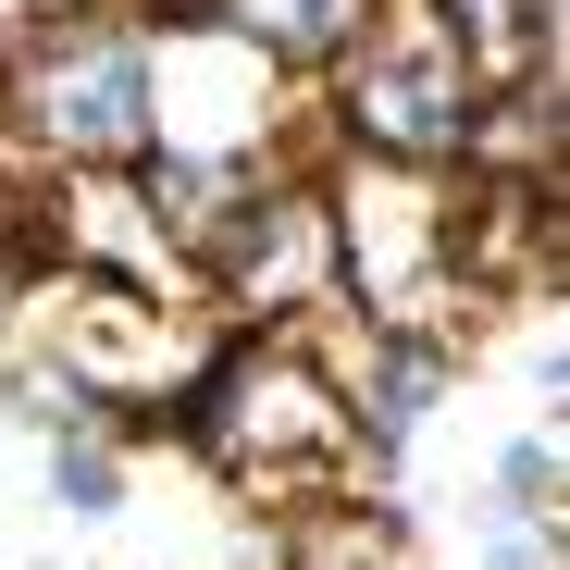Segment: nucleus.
<instances>
[{"label": "nucleus", "mask_w": 570, "mask_h": 570, "mask_svg": "<svg viewBox=\"0 0 570 570\" xmlns=\"http://www.w3.org/2000/svg\"><path fill=\"white\" fill-rule=\"evenodd\" d=\"M558 558H570L558 521H497V558H484V570H558Z\"/></svg>", "instance_id": "obj_13"}, {"label": "nucleus", "mask_w": 570, "mask_h": 570, "mask_svg": "<svg viewBox=\"0 0 570 570\" xmlns=\"http://www.w3.org/2000/svg\"><path fill=\"white\" fill-rule=\"evenodd\" d=\"M186 298L224 335H298L335 311V224H323V174H261L248 199L212 224V248L186 261Z\"/></svg>", "instance_id": "obj_7"}, {"label": "nucleus", "mask_w": 570, "mask_h": 570, "mask_svg": "<svg viewBox=\"0 0 570 570\" xmlns=\"http://www.w3.org/2000/svg\"><path fill=\"white\" fill-rule=\"evenodd\" d=\"M137 13H149V26H174V13H212V0H137Z\"/></svg>", "instance_id": "obj_16"}, {"label": "nucleus", "mask_w": 570, "mask_h": 570, "mask_svg": "<svg viewBox=\"0 0 570 570\" xmlns=\"http://www.w3.org/2000/svg\"><path fill=\"white\" fill-rule=\"evenodd\" d=\"M484 509H497V521H558V509H570V446H558V422H533V434L497 446Z\"/></svg>", "instance_id": "obj_12"}, {"label": "nucleus", "mask_w": 570, "mask_h": 570, "mask_svg": "<svg viewBox=\"0 0 570 570\" xmlns=\"http://www.w3.org/2000/svg\"><path fill=\"white\" fill-rule=\"evenodd\" d=\"M0 149L26 174H87L149 149V13H13L0 26Z\"/></svg>", "instance_id": "obj_3"}, {"label": "nucleus", "mask_w": 570, "mask_h": 570, "mask_svg": "<svg viewBox=\"0 0 570 570\" xmlns=\"http://www.w3.org/2000/svg\"><path fill=\"white\" fill-rule=\"evenodd\" d=\"M471 87H570V0H434Z\"/></svg>", "instance_id": "obj_8"}, {"label": "nucleus", "mask_w": 570, "mask_h": 570, "mask_svg": "<svg viewBox=\"0 0 570 570\" xmlns=\"http://www.w3.org/2000/svg\"><path fill=\"white\" fill-rule=\"evenodd\" d=\"M26 13H100V0H26ZM125 13H137V0H125Z\"/></svg>", "instance_id": "obj_17"}, {"label": "nucleus", "mask_w": 570, "mask_h": 570, "mask_svg": "<svg viewBox=\"0 0 570 570\" xmlns=\"http://www.w3.org/2000/svg\"><path fill=\"white\" fill-rule=\"evenodd\" d=\"M273 570H410V521L385 509V484H335L273 509Z\"/></svg>", "instance_id": "obj_9"}, {"label": "nucleus", "mask_w": 570, "mask_h": 570, "mask_svg": "<svg viewBox=\"0 0 570 570\" xmlns=\"http://www.w3.org/2000/svg\"><path fill=\"white\" fill-rule=\"evenodd\" d=\"M161 434L199 446L248 509H298V497L360 484V422L298 335H224L212 372L161 410Z\"/></svg>", "instance_id": "obj_2"}, {"label": "nucleus", "mask_w": 570, "mask_h": 570, "mask_svg": "<svg viewBox=\"0 0 570 570\" xmlns=\"http://www.w3.org/2000/svg\"><path fill=\"white\" fill-rule=\"evenodd\" d=\"M26 335H38V360H50L125 446L161 434V410L199 385L212 347H224V323H212L199 298H161V285H38Z\"/></svg>", "instance_id": "obj_4"}, {"label": "nucleus", "mask_w": 570, "mask_h": 570, "mask_svg": "<svg viewBox=\"0 0 570 570\" xmlns=\"http://www.w3.org/2000/svg\"><path fill=\"white\" fill-rule=\"evenodd\" d=\"M212 26L236 50H261L285 87H323V62L372 26V0H212Z\"/></svg>", "instance_id": "obj_10"}, {"label": "nucleus", "mask_w": 570, "mask_h": 570, "mask_svg": "<svg viewBox=\"0 0 570 570\" xmlns=\"http://www.w3.org/2000/svg\"><path fill=\"white\" fill-rule=\"evenodd\" d=\"M13 298H26V261H13V248H0V323H13Z\"/></svg>", "instance_id": "obj_15"}, {"label": "nucleus", "mask_w": 570, "mask_h": 570, "mask_svg": "<svg viewBox=\"0 0 570 570\" xmlns=\"http://www.w3.org/2000/svg\"><path fill=\"white\" fill-rule=\"evenodd\" d=\"M38 471H50V509H75V521H112V509L137 497V446H125L112 422H87V434H38Z\"/></svg>", "instance_id": "obj_11"}, {"label": "nucleus", "mask_w": 570, "mask_h": 570, "mask_svg": "<svg viewBox=\"0 0 570 570\" xmlns=\"http://www.w3.org/2000/svg\"><path fill=\"white\" fill-rule=\"evenodd\" d=\"M323 224H335V311L372 335H434L446 360L497 311L459 285V161H323Z\"/></svg>", "instance_id": "obj_1"}, {"label": "nucleus", "mask_w": 570, "mask_h": 570, "mask_svg": "<svg viewBox=\"0 0 570 570\" xmlns=\"http://www.w3.org/2000/svg\"><path fill=\"white\" fill-rule=\"evenodd\" d=\"M149 149L161 161L323 174V100L285 87L261 50H236L212 13H174V26H149Z\"/></svg>", "instance_id": "obj_6"}, {"label": "nucleus", "mask_w": 570, "mask_h": 570, "mask_svg": "<svg viewBox=\"0 0 570 570\" xmlns=\"http://www.w3.org/2000/svg\"><path fill=\"white\" fill-rule=\"evenodd\" d=\"M26 212H38V174L0 149V248H13V261H26Z\"/></svg>", "instance_id": "obj_14"}, {"label": "nucleus", "mask_w": 570, "mask_h": 570, "mask_svg": "<svg viewBox=\"0 0 570 570\" xmlns=\"http://www.w3.org/2000/svg\"><path fill=\"white\" fill-rule=\"evenodd\" d=\"M311 100H323V161L335 149H360V161H459L484 87H471L434 0H372V26L323 62Z\"/></svg>", "instance_id": "obj_5"}]
</instances>
